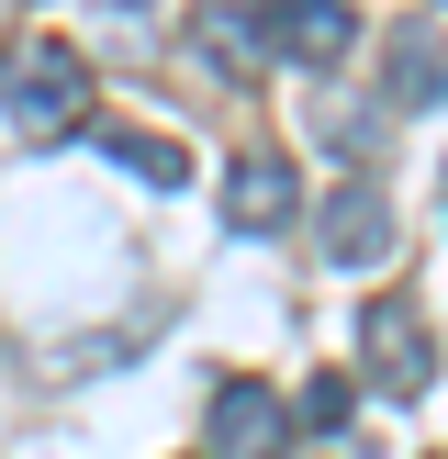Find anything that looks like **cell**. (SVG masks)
<instances>
[{
  "mask_svg": "<svg viewBox=\"0 0 448 459\" xmlns=\"http://www.w3.org/2000/svg\"><path fill=\"white\" fill-rule=\"evenodd\" d=\"M0 112L22 134H79L90 124V56L67 34H12L0 45Z\"/></svg>",
  "mask_w": 448,
  "mask_h": 459,
  "instance_id": "obj_1",
  "label": "cell"
},
{
  "mask_svg": "<svg viewBox=\"0 0 448 459\" xmlns=\"http://www.w3.org/2000/svg\"><path fill=\"white\" fill-rule=\"evenodd\" d=\"M314 247H325V269H381L392 258V191L381 179H336L325 213H314Z\"/></svg>",
  "mask_w": 448,
  "mask_h": 459,
  "instance_id": "obj_2",
  "label": "cell"
},
{
  "mask_svg": "<svg viewBox=\"0 0 448 459\" xmlns=\"http://www.w3.org/2000/svg\"><path fill=\"white\" fill-rule=\"evenodd\" d=\"M291 213H303V169H291L280 146H246L236 169H224V224H236V236H280Z\"/></svg>",
  "mask_w": 448,
  "mask_h": 459,
  "instance_id": "obj_3",
  "label": "cell"
},
{
  "mask_svg": "<svg viewBox=\"0 0 448 459\" xmlns=\"http://www.w3.org/2000/svg\"><path fill=\"white\" fill-rule=\"evenodd\" d=\"M358 359H370L381 393H426V381H437V336H426L415 303H370L358 314Z\"/></svg>",
  "mask_w": 448,
  "mask_h": 459,
  "instance_id": "obj_4",
  "label": "cell"
},
{
  "mask_svg": "<svg viewBox=\"0 0 448 459\" xmlns=\"http://www.w3.org/2000/svg\"><path fill=\"white\" fill-rule=\"evenodd\" d=\"M291 448V403L269 381H224L213 393V459H280Z\"/></svg>",
  "mask_w": 448,
  "mask_h": 459,
  "instance_id": "obj_5",
  "label": "cell"
},
{
  "mask_svg": "<svg viewBox=\"0 0 448 459\" xmlns=\"http://www.w3.org/2000/svg\"><path fill=\"white\" fill-rule=\"evenodd\" d=\"M348 45H358V0H269V56L336 67Z\"/></svg>",
  "mask_w": 448,
  "mask_h": 459,
  "instance_id": "obj_6",
  "label": "cell"
},
{
  "mask_svg": "<svg viewBox=\"0 0 448 459\" xmlns=\"http://www.w3.org/2000/svg\"><path fill=\"white\" fill-rule=\"evenodd\" d=\"M381 79H392L403 112H437V101H448V22L415 12V22L392 34V56H381Z\"/></svg>",
  "mask_w": 448,
  "mask_h": 459,
  "instance_id": "obj_7",
  "label": "cell"
},
{
  "mask_svg": "<svg viewBox=\"0 0 448 459\" xmlns=\"http://www.w3.org/2000/svg\"><path fill=\"white\" fill-rule=\"evenodd\" d=\"M191 34H202V56H213L224 79H258L269 67V0H202Z\"/></svg>",
  "mask_w": 448,
  "mask_h": 459,
  "instance_id": "obj_8",
  "label": "cell"
},
{
  "mask_svg": "<svg viewBox=\"0 0 448 459\" xmlns=\"http://www.w3.org/2000/svg\"><path fill=\"white\" fill-rule=\"evenodd\" d=\"M101 146H112V169L146 179V191H179V179H191V146H179V134H134V124H112Z\"/></svg>",
  "mask_w": 448,
  "mask_h": 459,
  "instance_id": "obj_9",
  "label": "cell"
},
{
  "mask_svg": "<svg viewBox=\"0 0 448 459\" xmlns=\"http://www.w3.org/2000/svg\"><path fill=\"white\" fill-rule=\"evenodd\" d=\"M348 381H303V393H291V426H348Z\"/></svg>",
  "mask_w": 448,
  "mask_h": 459,
  "instance_id": "obj_10",
  "label": "cell"
}]
</instances>
